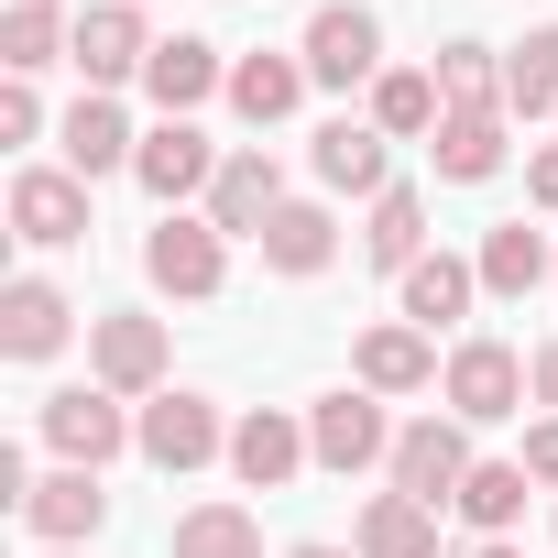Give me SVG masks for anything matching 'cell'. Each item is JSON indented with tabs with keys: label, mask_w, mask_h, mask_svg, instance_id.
I'll list each match as a JSON object with an SVG mask.
<instances>
[{
	"label": "cell",
	"mask_w": 558,
	"mask_h": 558,
	"mask_svg": "<svg viewBox=\"0 0 558 558\" xmlns=\"http://www.w3.org/2000/svg\"><path fill=\"white\" fill-rule=\"evenodd\" d=\"M45 438H56L66 471H110L121 449H143V416H121V395L66 384V395H45Z\"/></svg>",
	"instance_id": "obj_1"
},
{
	"label": "cell",
	"mask_w": 558,
	"mask_h": 558,
	"mask_svg": "<svg viewBox=\"0 0 558 558\" xmlns=\"http://www.w3.org/2000/svg\"><path fill=\"white\" fill-rule=\"evenodd\" d=\"M460 482H471V427L460 416H416V427H395V493L405 504H460Z\"/></svg>",
	"instance_id": "obj_2"
},
{
	"label": "cell",
	"mask_w": 558,
	"mask_h": 558,
	"mask_svg": "<svg viewBox=\"0 0 558 558\" xmlns=\"http://www.w3.org/2000/svg\"><path fill=\"white\" fill-rule=\"evenodd\" d=\"M88 362H99V395H165V318H132V307H110V318H88Z\"/></svg>",
	"instance_id": "obj_3"
},
{
	"label": "cell",
	"mask_w": 558,
	"mask_h": 558,
	"mask_svg": "<svg viewBox=\"0 0 558 558\" xmlns=\"http://www.w3.org/2000/svg\"><path fill=\"white\" fill-rule=\"evenodd\" d=\"M219 241H230L219 219H186V208H175V219L143 241V274H154L165 296H186V307H197V296H219V274H230V252H219Z\"/></svg>",
	"instance_id": "obj_4"
},
{
	"label": "cell",
	"mask_w": 558,
	"mask_h": 558,
	"mask_svg": "<svg viewBox=\"0 0 558 558\" xmlns=\"http://www.w3.org/2000/svg\"><path fill=\"white\" fill-rule=\"evenodd\" d=\"M307 449H318V471H373V460H395V427H384V405L373 395H318L307 405Z\"/></svg>",
	"instance_id": "obj_5"
},
{
	"label": "cell",
	"mask_w": 558,
	"mask_h": 558,
	"mask_svg": "<svg viewBox=\"0 0 558 558\" xmlns=\"http://www.w3.org/2000/svg\"><path fill=\"white\" fill-rule=\"evenodd\" d=\"M66 56H77V77L110 99L121 77H143V66H154V34H143L132 0H99V12H77V45H66Z\"/></svg>",
	"instance_id": "obj_6"
},
{
	"label": "cell",
	"mask_w": 558,
	"mask_h": 558,
	"mask_svg": "<svg viewBox=\"0 0 558 558\" xmlns=\"http://www.w3.org/2000/svg\"><path fill=\"white\" fill-rule=\"evenodd\" d=\"M12 230H23L34 252H66V241H88V175L23 165V175H12Z\"/></svg>",
	"instance_id": "obj_7"
},
{
	"label": "cell",
	"mask_w": 558,
	"mask_h": 558,
	"mask_svg": "<svg viewBox=\"0 0 558 558\" xmlns=\"http://www.w3.org/2000/svg\"><path fill=\"white\" fill-rule=\"evenodd\" d=\"M525 405V362L504 351V340H460L449 351V416L460 427H493V416H514Z\"/></svg>",
	"instance_id": "obj_8"
},
{
	"label": "cell",
	"mask_w": 558,
	"mask_h": 558,
	"mask_svg": "<svg viewBox=\"0 0 558 558\" xmlns=\"http://www.w3.org/2000/svg\"><path fill=\"white\" fill-rule=\"evenodd\" d=\"M362 77H384V23L329 0V12L307 23V88H362Z\"/></svg>",
	"instance_id": "obj_9"
},
{
	"label": "cell",
	"mask_w": 558,
	"mask_h": 558,
	"mask_svg": "<svg viewBox=\"0 0 558 558\" xmlns=\"http://www.w3.org/2000/svg\"><path fill=\"white\" fill-rule=\"evenodd\" d=\"M230 438H219V405L208 395H154L143 405V460L154 471H208Z\"/></svg>",
	"instance_id": "obj_10"
},
{
	"label": "cell",
	"mask_w": 558,
	"mask_h": 558,
	"mask_svg": "<svg viewBox=\"0 0 558 558\" xmlns=\"http://www.w3.org/2000/svg\"><path fill=\"white\" fill-rule=\"evenodd\" d=\"M307 460H318V449H307V427H296L286 405H252V416L230 427V471H241L252 493H274V482H296Z\"/></svg>",
	"instance_id": "obj_11"
},
{
	"label": "cell",
	"mask_w": 558,
	"mask_h": 558,
	"mask_svg": "<svg viewBox=\"0 0 558 558\" xmlns=\"http://www.w3.org/2000/svg\"><path fill=\"white\" fill-rule=\"evenodd\" d=\"M143 88H154V110H165V121H186L197 99H219V88H230V66H219V45L165 34V45H154V66H143Z\"/></svg>",
	"instance_id": "obj_12"
},
{
	"label": "cell",
	"mask_w": 558,
	"mask_h": 558,
	"mask_svg": "<svg viewBox=\"0 0 558 558\" xmlns=\"http://www.w3.org/2000/svg\"><path fill=\"white\" fill-rule=\"evenodd\" d=\"M132 175L175 208V197H197V186H219V154H208V132L197 121H165V132H143V154H132Z\"/></svg>",
	"instance_id": "obj_13"
},
{
	"label": "cell",
	"mask_w": 558,
	"mask_h": 558,
	"mask_svg": "<svg viewBox=\"0 0 558 558\" xmlns=\"http://www.w3.org/2000/svg\"><path fill=\"white\" fill-rule=\"evenodd\" d=\"M23 525H34L45 547H77V536H99V525H110V493H99V471H45V482H34V504H23Z\"/></svg>",
	"instance_id": "obj_14"
},
{
	"label": "cell",
	"mask_w": 558,
	"mask_h": 558,
	"mask_svg": "<svg viewBox=\"0 0 558 558\" xmlns=\"http://www.w3.org/2000/svg\"><path fill=\"white\" fill-rule=\"evenodd\" d=\"M66 329H77V307L45 286V274H23V286L0 296V351H12V362H56V351H66Z\"/></svg>",
	"instance_id": "obj_15"
},
{
	"label": "cell",
	"mask_w": 558,
	"mask_h": 558,
	"mask_svg": "<svg viewBox=\"0 0 558 558\" xmlns=\"http://www.w3.org/2000/svg\"><path fill=\"white\" fill-rule=\"evenodd\" d=\"M286 208V175H274V154L252 143V154H219V186H208V219L219 230H252L263 241V219Z\"/></svg>",
	"instance_id": "obj_16"
},
{
	"label": "cell",
	"mask_w": 558,
	"mask_h": 558,
	"mask_svg": "<svg viewBox=\"0 0 558 558\" xmlns=\"http://www.w3.org/2000/svg\"><path fill=\"white\" fill-rule=\"evenodd\" d=\"M329 252H340V219L307 208V197H286V208L263 219V263H274V274H296V286H307V274H329Z\"/></svg>",
	"instance_id": "obj_17"
},
{
	"label": "cell",
	"mask_w": 558,
	"mask_h": 558,
	"mask_svg": "<svg viewBox=\"0 0 558 558\" xmlns=\"http://www.w3.org/2000/svg\"><path fill=\"white\" fill-rule=\"evenodd\" d=\"M132 154H143V143H132L121 99H99V88H88V99L66 110V175H121Z\"/></svg>",
	"instance_id": "obj_18"
},
{
	"label": "cell",
	"mask_w": 558,
	"mask_h": 558,
	"mask_svg": "<svg viewBox=\"0 0 558 558\" xmlns=\"http://www.w3.org/2000/svg\"><path fill=\"white\" fill-rule=\"evenodd\" d=\"M471 296H482V263H460V252H427V263H405V318H416V329H449Z\"/></svg>",
	"instance_id": "obj_19"
},
{
	"label": "cell",
	"mask_w": 558,
	"mask_h": 558,
	"mask_svg": "<svg viewBox=\"0 0 558 558\" xmlns=\"http://www.w3.org/2000/svg\"><path fill=\"white\" fill-rule=\"evenodd\" d=\"M296 99H307V56H241V66H230V110H241L252 132L286 121Z\"/></svg>",
	"instance_id": "obj_20"
},
{
	"label": "cell",
	"mask_w": 558,
	"mask_h": 558,
	"mask_svg": "<svg viewBox=\"0 0 558 558\" xmlns=\"http://www.w3.org/2000/svg\"><path fill=\"white\" fill-rule=\"evenodd\" d=\"M318 186L384 197V132H373V121H329V132H318Z\"/></svg>",
	"instance_id": "obj_21"
},
{
	"label": "cell",
	"mask_w": 558,
	"mask_h": 558,
	"mask_svg": "<svg viewBox=\"0 0 558 558\" xmlns=\"http://www.w3.org/2000/svg\"><path fill=\"white\" fill-rule=\"evenodd\" d=\"M427 384H438L427 329H373L362 340V395H427Z\"/></svg>",
	"instance_id": "obj_22"
},
{
	"label": "cell",
	"mask_w": 558,
	"mask_h": 558,
	"mask_svg": "<svg viewBox=\"0 0 558 558\" xmlns=\"http://www.w3.org/2000/svg\"><path fill=\"white\" fill-rule=\"evenodd\" d=\"M438 110H449V121L504 110V66H493V45H438Z\"/></svg>",
	"instance_id": "obj_23"
},
{
	"label": "cell",
	"mask_w": 558,
	"mask_h": 558,
	"mask_svg": "<svg viewBox=\"0 0 558 558\" xmlns=\"http://www.w3.org/2000/svg\"><path fill=\"white\" fill-rule=\"evenodd\" d=\"M362 252H373L384 274L427 263V197H416V186H384V197H373V230H362Z\"/></svg>",
	"instance_id": "obj_24"
},
{
	"label": "cell",
	"mask_w": 558,
	"mask_h": 558,
	"mask_svg": "<svg viewBox=\"0 0 558 558\" xmlns=\"http://www.w3.org/2000/svg\"><path fill=\"white\" fill-rule=\"evenodd\" d=\"M362 558H438V514L405 504V493H373L362 504Z\"/></svg>",
	"instance_id": "obj_25"
},
{
	"label": "cell",
	"mask_w": 558,
	"mask_h": 558,
	"mask_svg": "<svg viewBox=\"0 0 558 558\" xmlns=\"http://www.w3.org/2000/svg\"><path fill=\"white\" fill-rule=\"evenodd\" d=\"M56 45H77V23L56 12V0H12V23H0V66L34 77V66H56Z\"/></svg>",
	"instance_id": "obj_26"
},
{
	"label": "cell",
	"mask_w": 558,
	"mask_h": 558,
	"mask_svg": "<svg viewBox=\"0 0 558 558\" xmlns=\"http://www.w3.org/2000/svg\"><path fill=\"white\" fill-rule=\"evenodd\" d=\"M547 286V241L525 230V219H504L493 241H482V296H536Z\"/></svg>",
	"instance_id": "obj_27"
},
{
	"label": "cell",
	"mask_w": 558,
	"mask_h": 558,
	"mask_svg": "<svg viewBox=\"0 0 558 558\" xmlns=\"http://www.w3.org/2000/svg\"><path fill=\"white\" fill-rule=\"evenodd\" d=\"M449 110H438V77H416V66H395V77H373V132L384 143H405V132H438Z\"/></svg>",
	"instance_id": "obj_28"
},
{
	"label": "cell",
	"mask_w": 558,
	"mask_h": 558,
	"mask_svg": "<svg viewBox=\"0 0 558 558\" xmlns=\"http://www.w3.org/2000/svg\"><path fill=\"white\" fill-rule=\"evenodd\" d=\"M438 175H449V186L504 175V110H482V121H438Z\"/></svg>",
	"instance_id": "obj_29"
},
{
	"label": "cell",
	"mask_w": 558,
	"mask_h": 558,
	"mask_svg": "<svg viewBox=\"0 0 558 558\" xmlns=\"http://www.w3.org/2000/svg\"><path fill=\"white\" fill-rule=\"evenodd\" d=\"M514 514H525V460H471V482H460V525L504 536Z\"/></svg>",
	"instance_id": "obj_30"
},
{
	"label": "cell",
	"mask_w": 558,
	"mask_h": 558,
	"mask_svg": "<svg viewBox=\"0 0 558 558\" xmlns=\"http://www.w3.org/2000/svg\"><path fill=\"white\" fill-rule=\"evenodd\" d=\"M504 110H558V23L547 34H525V45H504Z\"/></svg>",
	"instance_id": "obj_31"
},
{
	"label": "cell",
	"mask_w": 558,
	"mask_h": 558,
	"mask_svg": "<svg viewBox=\"0 0 558 558\" xmlns=\"http://www.w3.org/2000/svg\"><path fill=\"white\" fill-rule=\"evenodd\" d=\"M175 558H263V525L241 504H197V514H175Z\"/></svg>",
	"instance_id": "obj_32"
},
{
	"label": "cell",
	"mask_w": 558,
	"mask_h": 558,
	"mask_svg": "<svg viewBox=\"0 0 558 558\" xmlns=\"http://www.w3.org/2000/svg\"><path fill=\"white\" fill-rule=\"evenodd\" d=\"M45 132V110H34V88L12 77V88H0V143H34Z\"/></svg>",
	"instance_id": "obj_33"
},
{
	"label": "cell",
	"mask_w": 558,
	"mask_h": 558,
	"mask_svg": "<svg viewBox=\"0 0 558 558\" xmlns=\"http://www.w3.org/2000/svg\"><path fill=\"white\" fill-rule=\"evenodd\" d=\"M525 482H558V416L525 427Z\"/></svg>",
	"instance_id": "obj_34"
},
{
	"label": "cell",
	"mask_w": 558,
	"mask_h": 558,
	"mask_svg": "<svg viewBox=\"0 0 558 558\" xmlns=\"http://www.w3.org/2000/svg\"><path fill=\"white\" fill-rule=\"evenodd\" d=\"M525 186H536V208H547V219H558V143H547V154H536V165H525Z\"/></svg>",
	"instance_id": "obj_35"
},
{
	"label": "cell",
	"mask_w": 558,
	"mask_h": 558,
	"mask_svg": "<svg viewBox=\"0 0 558 558\" xmlns=\"http://www.w3.org/2000/svg\"><path fill=\"white\" fill-rule=\"evenodd\" d=\"M525 384H536V405H558V340H547V351L525 362Z\"/></svg>",
	"instance_id": "obj_36"
},
{
	"label": "cell",
	"mask_w": 558,
	"mask_h": 558,
	"mask_svg": "<svg viewBox=\"0 0 558 558\" xmlns=\"http://www.w3.org/2000/svg\"><path fill=\"white\" fill-rule=\"evenodd\" d=\"M296 558H362V547H318V536H307V547H296Z\"/></svg>",
	"instance_id": "obj_37"
},
{
	"label": "cell",
	"mask_w": 558,
	"mask_h": 558,
	"mask_svg": "<svg viewBox=\"0 0 558 558\" xmlns=\"http://www.w3.org/2000/svg\"><path fill=\"white\" fill-rule=\"evenodd\" d=\"M482 558H514V547H504V536H493V547H482Z\"/></svg>",
	"instance_id": "obj_38"
},
{
	"label": "cell",
	"mask_w": 558,
	"mask_h": 558,
	"mask_svg": "<svg viewBox=\"0 0 558 558\" xmlns=\"http://www.w3.org/2000/svg\"><path fill=\"white\" fill-rule=\"evenodd\" d=\"M56 558H77V547H56Z\"/></svg>",
	"instance_id": "obj_39"
}]
</instances>
